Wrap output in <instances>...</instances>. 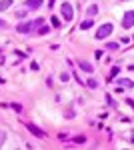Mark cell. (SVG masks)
Listing matches in <instances>:
<instances>
[{"label": "cell", "mask_w": 134, "mask_h": 150, "mask_svg": "<svg viewBox=\"0 0 134 150\" xmlns=\"http://www.w3.org/2000/svg\"><path fill=\"white\" fill-rule=\"evenodd\" d=\"M88 28H92V18L82 20V24H80V30H88Z\"/></svg>", "instance_id": "11"}, {"label": "cell", "mask_w": 134, "mask_h": 150, "mask_svg": "<svg viewBox=\"0 0 134 150\" xmlns=\"http://www.w3.org/2000/svg\"><path fill=\"white\" fill-rule=\"evenodd\" d=\"M126 104H128V106H132V110H134V100H132V98H128V100H126Z\"/></svg>", "instance_id": "24"}, {"label": "cell", "mask_w": 134, "mask_h": 150, "mask_svg": "<svg viewBox=\"0 0 134 150\" xmlns=\"http://www.w3.org/2000/svg\"><path fill=\"white\" fill-rule=\"evenodd\" d=\"M86 84H88V88H98V82L94 80V78H90V80L86 82Z\"/></svg>", "instance_id": "13"}, {"label": "cell", "mask_w": 134, "mask_h": 150, "mask_svg": "<svg viewBox=\"0 0 134 150\" xmlns=\"http://www.w3.org/2000/svg\"><path fill=\"white\" fill-rule=\"evenodd\" d=\"M68 78H70L68 74H60V80H62V82H68Z\"/></svg>", "instance_id": "20"}, {"label": "cell", "mask_w": 134, "mask_h": 150, "mask_svg": "<svg viewBox=\"0 0 134 150\" xmlns=\"http://www.w3.org/2000/svg\"><path fill=\"white\" fill-rule=\"evenodd\" d=\"M36 30H38V32H40V34H46V32H48V30H50V28H48V26H38V28H36Z\"/></svg>", "instance_id": "14"}, {"label": "cell", "mask_w": 134, "mask_h": 150, "mask_svg": "<svg viewBox=\"0 0 134 150\" xmlns=\"http://www.w3.org/2000/svg\"><path fill=\"white\" fill-rule=\"evenodd\" d=\"M108 48H110V50H116V48H118V44H116V42H110V44H108Z\"/></svg>", "instance_id": "21"}, {"label": "cell", "mask_w": 134, "mask_h": 150, "mask_svg": "<svg viewBox=\"0 0 134 150\" xmlns=\"http://www.w3.org/2000/svg\"><path fill=\"white\" fill-rule=\"evenodd\" d=\"M122 28H134V10H126V14H124L122 18Z\"/></svg>", "instance_id": "3"}, {"label": "cell", "mask_w": 134, "mask_h": 150, "mask_svg": "<svg viewBox=\"0 0 134 150\" xmlns=\"http://www.w3.org/2000/svg\"><path fill=\"white\" fill-rule=\"evenodd\" d=\"M2 82H4V78H0V84H2Z\"/></svg>", "instance_id": "26"}, {"label": "cell", "mask_w": 134, "mask_h": 150, "mask_svg": "<svg viewBox=\"0 0 134 150\" xmlns=\"http://www.w3.org/2000/svg\"><path fill=\"white\" fill-rule=\"evenodd\" d=\"M32 28H34V26H32V22H20L18 26H16L18 34H28V32H30Z\"/></svg>", "instance_id": "5"}, {"label": "cell", "mask_w": 134, "mask_h": 150, "mask_svg": "<svg viewBox=\"0 0 134 150\" xmlns=\"http://www.w3.org/2000/svg\"><path fill=\"white\" fill-rule=\"evenodd\" d=\"M116 86H120V88H134V82L128 80V78H118L116 80Z\"/></svg>", "instance_id": "7"}, {"label": "cell", "mask_w": 134, "mask_h": 150, "mask_svg": "<svg viewBox=\"0 0 134 150\" xmlns=\"http://www.w3.org/2000/svg\"><path fill=\"white\" fill-rule=\"evenodd\" d=\"M50 24H52L54 28H60V18H58V16H52V18H50Z\"/></svg>", "instance_id": "12"}, {"label": "cell", "mask_w": 134, "mask_h": 150, "mask_svg": "<svg viewBox=\"0 0 134 150\" xmlns=\"http://www.w3.org/2000/svg\"><path fill=\"white\" fill-rule=\"evenodd\" d=\"M116 74H120V68H116V66H114L112 72H110V78H116Z\"/></svg>", "instance_id": "15"}, {"label": "cell", "mask_w": 134, "mask_h": 150, "mask_svg": "<svg viewBox=\"0 0 134 150\" xmlns=\"http://www.w3.org/2000/svg\"><path fill=\"white\" fill-rule=\"evenodd\" d=\"M12 6V0H0V12H4L6 8Z\"/></svg>", "instance_id": "10"}, {"label": "cell", "mask_w": 134, "mask_h": 150, "mask_svg": "<svg viewBox=\"0 0 134 150\" xmlns=\"http://www.w3.org/2000/svg\"><path fill=\"white\" fill-rule=\"evenodd\" d=\"M80 68L84 70V72H88V74H92V72H94V66L90 64L88 60H80Z\"/></svg>", "instance_id": "8"}, {"label": "cell", "mask_w": 134, "mask_h": 150, "mask_svg": "<svg viewBox=\"0 0 134 150\" xmlns=\"http://www.w3.org/2000/svg\"><path fill=\"white\" fill-rule=\"evenodd\" d=\"M4 28H8V22H6V20H2V18H0V30H4Z\"/></svg>", "instance_id": "17"}, {"label": "cell", "mask_w": 134, "mask_h": 150, "mask_svg": "<svg viewBox=\"0 0 134 150\" xmlns=\"http://www.w3.org/2000/svg\"><path fill=\"white\" fill-rule=\"evenodd\" d=\"M106 102H108V104H110V106H116V104H114V100H112V98H110V96H106Z\"/></svg>", "instance_id": "23"}, {"label": "cell", "mask_w": 134, "mask_h": 150, "mask_svg": "<svg viewBox=\"0 0 134 150\" xmlns=\"http://www.w3.org/2000/svg\"><path fill=\"white\" fill-rule=\"evenodd\" d=\"M12 108H14L16 112H22V106H20V104H12Z\"/></svg>", "instance_id": "19"}, {"label": "cell", "mask_w": 134, "mask_h": 150, "mask_svg": "<svg viewBox=\"0 0 134 150\" xmlns=\"http://www.w3.org/2000/svg\"><path fill=\"white\" fill-rule=\"evenodd\" d=\"M24 126L28 128V130L32 132V134L36 136V138H46V132H44V130H40L38 126H34L32 122H24Z\"/></svg>", "instance_id": "4"}, {"label": "cell", "mask_w": 134, "mask_h": 150, "mask_svg": "<svg viewBox=\"0 0 134 150\" xmlns=\"http://www.w3.org/2000/svg\"><path fill=\"white\" fill-rule=\"evenodd\" d=\"M4 138H6V132H2V130H0V146L4 144Z\"/></svg>", "instance_id": "18"}, {"label": "cell", "mask_w": 134, "mask_h": 150, "mask_svg": "<svg viewBox=\"0 0 134 150\" xmlns=\"http://www.w3.org/2000/svg\"><path fill=\"white\" fill-rule=\"evenodd\" d=\"M132 142H134V138H132Z\"/></svg>", "instance_id": "27"}, {"label": "cell", "mask_w": 134, "mask_h": 150, "mask_svg": "<svg viewBox=\"0 0 134 150\" xmlns=\"http://www.w3.org/2000/svg\"><path fill=\"white\" fill-rule=\"evenodd\" d=\"M112 30H114V24H110V22L102 24L100 28L96 30V38H98V40H102V38H108V36L112 34Z\"/></svg>", "instance_id": "1"}, {"label": "cell", "mask_w": 134, "mask_h": 150, "mask_svg": "<svg viewBox=\"0 0 134 150\" xmlns=\"http://www.w3.org/2000/svg\"><path fill=\"white\" fill-rule=\"evenodd\" d=\"M86 14H88L90 18H92V16H96V14H98V6H96V4H90L88 8H86Z\"/></svg>", "instance_id": "9"}, {"label": "cell", "mask_w": 134, "mask_h": 150, "mask_svg": "<svg viewBox=\"0 0 134 150\" xmlns=\"http://www.w3.org/2000/svg\"><path fill=\"white\" fill-rule=\"evenodd\" d=\"M74 140H76L78 144H82V142H84V140H86V138H84V136H76V138H74Z\"/></svg>", "instance_id": "22"}, {"label": "cell", "mask_w": 134, "mask_h": 150, "mask_svg": "<svg viewBox=\"0 0 134 150\" xmlns=\"http://www.w3.org/2000/svg\"><path fill=\"white\" fill-rule=\"evenodd\" d=\"M54 2H56V0H50V6H54Z\"/></svg>", "instance_id": "25"}, {"label": "cell", "mask_w": 134, "mask_h": 150, "mask_svg": "<svg viewBox=\"0 0 134 150\" xmlns=\"http://www.w3.org/2000/svg\"><path fill=\"white\" fill-rule=\"evenodd\" d=\"M26 14H28V10H18V12H16V16H18V18H24Z\"/></svg>", "instance_id": "16"}, {"label": "cell", "mask_w": 134, "mask_h": 150, "mask_svg": "<svg viewBox=\"0 0 134 150\" xmlns=\"http://www.w3.org/2000/svg\"><path fill=\"white\" fill-rule=\"evenodd\" d=\"M42 4H44V0H26V2H24V6L30 8V10H38Z\"/></svg>", "instance_id": "6"}, {"label": "cell", "mask_w": 134, "mask_h": 150, "mask_svg": "<svg viewBox=\"0 0 134 150\" xmlns=\"http://www.w3.org/2000/svg\"><path fill=\"white\" fill-rule=\"evenodd\" d=\"M60 14H62V18H64V20L70 22V20L74 18V8H72V4H70V2H64V4L60 6Z\"/></svg>", "instance_id": "2"}]
</instances>
